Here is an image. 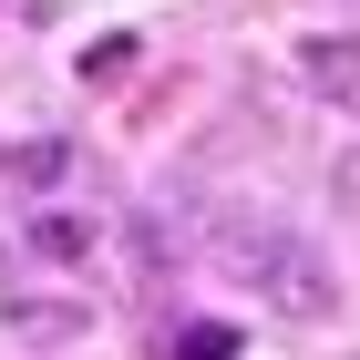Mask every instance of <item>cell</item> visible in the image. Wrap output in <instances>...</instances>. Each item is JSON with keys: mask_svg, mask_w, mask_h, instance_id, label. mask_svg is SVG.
Segmentation results:
<instances>
[{"mask_svg": "<svg viewBox=\"0 0 360 360\" xmlns=\"http://www.w3.org/2000/svg\"><path fill=\"white\" fill-rule=\"evenodd\" d=\"M0 330H11V340H41V350H62V340H83V330H93V309H83V299H21V288H11V299H0Z\"/></svg>", "mask_w": 360, "mask_h": 360, "instance_id": "7a4b0ae2", "label": "cell"}, {"mask_svg": "<svg viewBox=\"0 0 360 360\" xmlns=\"http://www.w3.org/2000/svg\"><path fill=\"white\" fill-rule=\"evenodd\" d=\"M175 237H195V257H206L217 278H237L248 299H268L278 319H330L340 309V268L309 248V237L248 217V206H186Z\"/></svg>", "mask_w": 360, "mask_h": 360, "instance_id": "6da1fadb", "label": "cell"}, {"mask_svg": "<svg viewBox=\"0 0 360 360\" xmlns=\"http://www.w3.org/2000/svg\"><path fill=\"white\" fill-rule=\"evenodd\" d=\"M62 165H72V155H62V144L52 134H41V144H21V155H11V175H21V186H52V175Z\"/></svg>", "mask_w": 360, "mask_h": 360, "instance_id": "8992f818", "label": "cell"}, {"mask_svg": "<svg viewBox=\"0 0 360 360\" xmlns=\"http://www.w3.org/2000/svg\"><path fill=\"white\" fill-rule=\"evenodd\" d=\"M299 83L360 113V41H340V31H309V41H299Z\"/></svg>", "mask_w": 360, "mask_h": 360, "instance_id": "3957f363", "label": "cell"}, {"mask_svg": "<svg viewBox=\"0 0 360 360\" xmlns=\"http://www.w3.org/2000/svg\"><path fill=\"white\" fill-rule=\"evenodd\" d=\"M31 248H41V257H93V226H83V217H41Z\"/></svg>", "mask_w": 360, "mask_h": 360, "instance_id": "277c9868", "label": "cell"}, {"mask_svg": "<svg viewBox=\"0 0 360 360\" xmlns=\"http://www.w3.org/2000/svg\"><path fill=\"white\" fill-rule=\"evenodd\" d=\"M175 360H237V330H226V319H195V330L175 340Z\"/></svg>", "mask_w": 360, "mask_h": 360, "instance_id": "5b68a950", "label": "cell"}, {"mask_svg": "<svg viewBox=\"0 0 360 360\" xmlns=\"http://www.w3.org/2000/svg\"><path fill=\"white\" fill-rule=\"evenodd\" d=\"M330 206H340V217H360V144L330 165Z\"/></svg>", "mask_w": 360, "mask_h": 360, "instance_id": "52a82bcc", "label": "cell"}]
</instances>
